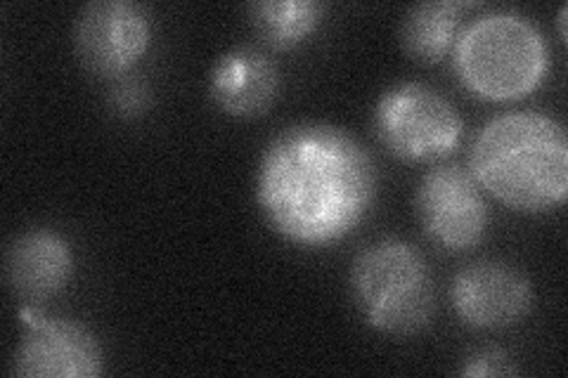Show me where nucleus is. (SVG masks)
<instances>
[{
    "mask_svg": "<svg viewBox=\"0 0 568 378\" xmlns=\"http://www.w3.org/2000/svg\"><path fill=\"white\" fill-rule=\"evenodd\" d=\"M152 39L148 12L133 0H93L74 22L79 62L100 79L129 76Z\"/></svg>",
    "mask_w": 568,
    "mask_h": 378,
    "instance_id": "8",
    "label": "nucleus"
},
{
    "mask_svg": "<svg viewBox=\"0 0 568 378\" xmlns=\"http://www.w3.org/2000/svg\"><path fill=\"white\" fill-rule=\"evenodd\" d=\"M566 14H568V8H566V6H561V8H559V17H557V20H559V35H561L564 41H566Z\"/></svg>",
    "mask_w": 568,
    "mask_h": 378,
    "instance_id": "16",
    "label": "nucleus"
},
{
    "mask_svg": "<svg viewBox=\"0 0 568 378\" xmlns=\"http://www.w3.org/2000/svg\"><path fill=\"white\" fill-rule=\"evenodd\" d=\"M277 93V64L258 48H233L211 67L209 95L227 116L258 119L275 104Z\"/></svg>",
    "mask_w": 568,
    "mask_h": 378,
    "instance_id": "11",
    "label": "nucleus"
},
{
    "mask_svg": "<svg viewBox=\"0 0 568 378\" xmlns=\"http://www.w3.org/2000/svg\"><path fill=\"white\" fill-rule=\"evenodd\" d=\"M547 45L524 14L497 10L476 17L457 35L455 67L469 93L488 102L521 100L547 74Z\"/></svg>",
    "mask_w": 568,
    "mask_h": 378,
    "instance_id": "4",
    "label": "nucleus"
},
{
    "mask_svg": "<svg viewBox=\"0 0 568 378\" xmlns=\"http://www.w3.org/2000/svg\"><path fill=\"white\" fill-rule=\"evenodd\" d=\"M248 17L263 43L290 50L315 33L325 17V6L317 0H261L248 6Z\"/></svg>",
    "mask_w": 568,
    "mask_h": 378,
    "instance_id": "13",
    "label": "nucleus"
},
{
    "mask_svg": "<svg viewBox=\"0 0 568 378\" xmlns=\"http://www.w3.org/2000/svg\"><path fill=\"white\" fill-rule=\"evenodd\" d=\"M519 367L514 362V357L503 348H478L471 355L465 357V362L459 367V376L467 378H507L519 376Z\"/></svg>",
    "mask_w": 568,
    "mask_h": 378,
    "instance_id": "14",
    "label": "nucleus"
},
{
    "mask_svg": "<svg viewBox=\"0 0 568 378\" xmlns=\"http://www.w3.org/2000/svg\"><path fill=\"white\" fill-rule=\"evenodd\" d=\"M469 173L497 202L521 211L559 208L568 194V137L542 112H505L478 131Z\"/></svg>",
    "mask_w": 568,
    "mask_h": 378,
    "instance_id": "2",
    "label": "nucleus"
},
{
    "mask_svg": "<svg viewBox=\"0 0 568 378\" xmlns=\"http://www.w3.org/2000/svg\"><path fill=\"white\" fill-rule=\"evenodd\" d=\"M152 98H150V88L142 83L140 79H129L123 76L114 83L112 93H110V104L112 110L123 116V119H133L148 112Z\"/></svg>",
    "mask_w": 568,
    "mask_h": 378,
    "instance_id": "15",
    "label": "nucleus"
},
{
    "mask_svg": "<svg viewBox=\"0 0 568 378\" xmlns=\"http://www.w3.org/2000/svg\"><path fill=\"white\" fill-rule=\"evenodd\" d=\"M377 194L367 150L332 123H294L265 145L256 173L263 218L298 246H327L363 223Z\"/></svg>",
    "mask_w": 568,
    "mask_h": 378,
    "instance_id": "1",
    "label": "nucleus"
},
{
    "mask_svg": "<svg viewBox=\"0 0 568 378\" xmlns=\"http://www.w3.org/2000/svg\"><path fill=\"white\" fill-rule=\"evenodd\" d=\"M348 286L369 329L386 336H415L436 310L434 279L424 254L405 239L367 244L353 258Z\"/></svg>",
    "mask_w": 568,
    "mask_h": 378,
    "instance_id": "3",
    "label": "nucleus"
},
{
    "mask_svg": "<svg viewBox=\"0 0 568 378\" xmlns=\"http://www.w3.org/2000/svg\"><path fill=\"white\" fill-rule=\"evenodd\" d=\"M372 125L382 145L407 164L448 159L465 135L457 106L426 83H398L379 98Z\"/></svg>",
    "mask_w": 568,
    "mask_h": 378,
    "instance_id": "5",
    "label": "nucleus"
},
{
    "mask_svg": "<svg viewBox=\"0 0 568 378\" xmlns=\"http://www.w3.org/2000/svg\"><path fill=\"white\" fill-rule=\"evenodd\" d=\"M27 327L10 371L22 378H98L104 355L98 336L77 319L50 317L39 305H22Z\"/></svg>",
    "mask_w": 568,
    "mask_h": 378,
    "instance_id": "6",
    "label": "nucleus"
},
{
    "mask_svg": "<svg viewBox=\"0 0 568 378\" xmlns=\"http://www.w3.org/2000/svg\"><path fill=\"white\" fill-rule=\"evenodd\" d=\"M455 315L471 329L497 331L519 324L536 303L530 279L507 260L484 258L462 267L450 284Z\"/></svg>",
    "mask_w": 568,
    "mask_h": 378,
    "instance_id": "9",
    "label": "nucleus"
},
{
    "mask_svg": "<svg viewBox=\"0 0 568 378\" xmlns=\"http://www.w3.org/2000/svg\"><path fill=\"white\" fill-rule=\"evenodd\" d=\"M467 3L459 0H426L405 12L400 45L419 64H438L455 48L462 14Z\"/></svg>",
    "mask_w": 568,
    "mask_h": 378,
    "instance_id": "12",
    "label": "nucleus"
},
{
    "mask_svg": "<svg viewBox=\"0 0 568 378\" xmlns=\"http://www.w3.org/2000/svg\"><path fill=\"white\" fill-rule=\"evenodd\" d=\"M71 275H74V254L55 229H27L6 251L8 289L22 305H41L55 298L64 292Z\"/></svg>",
    "mask_w": 568,
    "mask_h": 378,
    "instance_id": "10",
    "label": "nucleus"
},
{
    "mask_svg": "<svg viewBox=\"0 0 568 378\" xmlns=\"http://www.w3.org/2000/svg\"><path fill=\"white\" fill-rule=\"evenodd\" d=\"M415 211L426 237L450 254L471 251L486 237L488 206L481 187L457 164H438L424 173Z\"/></svg>",
    "mask_w": 568,
    "mask_h": 378,
    "instance_id": "7",
    "label": "nucleus"
}]
</instances>
